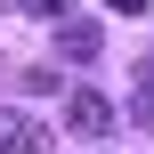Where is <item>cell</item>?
I'll list each match as a JSON object with an SVG mask.
<instances>
[{"label":"cell","mask_w":154,"mask_h":154,"mask_svg":"<svg viewBox=\"0 0 154 154\" xmlns=\"http://www.w3.org/2000/svg\"><path fill=\"white\" fill-rule=\"evenodd\" d=\"M57 49H65V57H73V65H89V57H97V49H106V32H97V24H89V16H65V24H57Z\"/></svg>","instance_id":"cell-3"},{"label":"cell","mask_w":154,"mask_h":154,"mask_svg":"<svg viewBox=\"0 0 154 154\" xmlns=\"http://www.w3.org/2000/svg\"><path fill=\"white\" fill-rule=\"evenodd\" d=\"M106 8H114V16H146V0H106Z\"/></svg>","instance_id":"cell-6"},{"label":"cell","mask_w":154,"mask_h":154,"mask_svg":"<svg viewBox=\"0 0 154 154\" xmlns=\"http://www.w3.org/2000/svg\"><path fill=\"white\" fill-rule=\"evenodd\" d=\"M65 130H73V138H106V130H114V97H97V89H65Z\"/></svg>","instance_id":"cell-1"},{"label":"cell","mask_w":154,"mask_h":154,"mask_svg":"<svg viewBox=\"0 0 154 154\" xmlns=\"http://www.w3.org/2000/svg\"><path fill=\"white\" fill-rule=\"evenodd\" d=\"M130 122H138V130H154V81H138V97H130Z\"/></svg>","instance_id":"cell-4"},{"label":"cell","mask_w":154,"mask_h":154,"mask_svg":"<svg viewBox=\"0 0 154 154\" xmlns=\"http://www.w3.org/2000/svg\"><path fill=\"white\" fill-rule=\"evenodd\" d=\"M0 154H49V130L32 114H0Z\"/></svg>","instance_id":"cell-2"},{"label":"cell","mask_w":154,"mask_h":154,"mask_svg":"<svg viewBox=\"0 0 154 154\" xmlns=\"http://www.w3.org/2000/svg\"><path fill=\"white\" fill-rule=\"evenodd\" d=\"M8 8H32V16H65L73 0H8Z\"/></svg>","instance_id":"cell-5"}]
</instances>
